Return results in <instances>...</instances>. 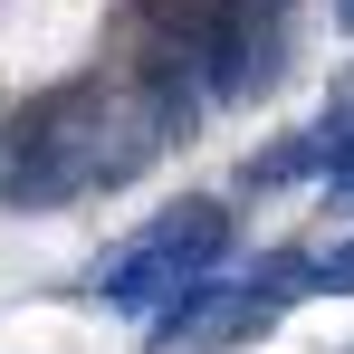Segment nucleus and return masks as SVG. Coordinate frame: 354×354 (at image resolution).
I'll return each mask as SVG.
<instances>
[{"label":"nucleus","instance_id":"1","mask_svg":"<svg viewBox=\"0 0 354 354\" xmlns=\"http://www.w3.org/2000/svg\"><path fill=\"white\" fill-rule=\"evenodd\" d=\"M153 39H182V48H192L211 106H259V96L288 77V29H278L268 0H192L173 29H153Z\"/></svg>","mask_w":354,"mask_h":354},{"label":"nucleus","instance_id":"2","mask_svg":"<svg viewBox=\"0 0 354 354\" xmlns=\"http://www.w3.org/2000/svg\"><path fill=\"white\" fill-rule=\"evenodd\" d=\"M182 288H192V268H182V249L163 230H134L124 249H106V259L86 268V297H96V306H124V316H163Z\"/></svg>","mask_w":354,"mask_h":354},{"label":"nucleus","instance_id":"3","mask_svg":"<svg viewBox=\"0 0 354 354\" xmlns=\"http://www.w3.org/2000/svg\"><path fill=\"white\" fill-rule=\"evenodd\" d=\"M201 115H211V86H201L192 48H182V39H153L144 67H134V124H144L153 144H192Z\"/></svg>","mask_w":354,"mask_h":354},{"label":"nucleus","instance_id":"4","mask_svg":"<svg viewBox=\"0 0 354 354\" xmlns=\"http://www.w3.org/2000/svg\"><path fill=\"white\" fill-rule=\"evenodd\" d=\"M326 173V134L316 124H297V134H278L268 153H249L239 163V192H288V182H316Z\"/></svg>","mask_w":354,"mask_h":354},{"label":"nucleus","instance_id":"5","mask_svg":"<svg viewBox=\"0 0 354 354\" xmlns=\"http://www.w3.org/2000/svg\"><path fill=\"white\" fill-rule=\"evenodd\" d=\"M249 297H268V306H297V297H316V259L306 249H268V259H249Z\"/></svg>","mask_w":354,"mask_h":354},{"label":"nucleus","instance_id":"6","mask_svg":"<svg viewBox=\"0 0 354 354\" xmlns=\"http://www.w3.org/2000/svg\"><path fill=\"white\" fill-rule=\"evenodd\" d=\"M316 297H354V239H335V249L316 259Z\"/></svg>","mask_w":354,"mask_h":354},{"label":"nucleus","instance_id":"7","mask_svg":"<svg viewBox=\"0 0 354 354\" xmlns=\"http://www.w3.org/2000/svg\"><path fill=\"white\" fill-rule=\"evenodd\" d=\"M335 29H345V39H354V0H335Z\"/></svg>","mask_w":354,"mask_h":354}]
</instances>
